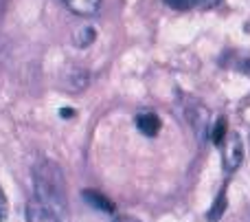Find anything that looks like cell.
<instances>
[{
    "instance_id": "cell-1",
    "label": "cell",
    "mask_w": 250,
    "mask_h": 222,
    "mask_svg": "<svg viewBox=\"0 0 250 222\" xmlns=\"http://www.w3.org/2000/svg\"><path fill=\"white\" fill-rule=\"evenodd\" d=\"M33 185L35 198L44 209L60 218L66 211V183L62 170L51 161H42L33 167Z\"/></svg>"
},
{
    "instance_id": "cell-2",
    "label": "cell",
    "mask_w": 250,
    "mask_h": 222,
    "mask_svg": "<svg viewBox=\"0 0 250 222\" xmlns=\"http://www.w3.org/2000/svg\"><path fill=\"white\" fill-rule=\"evenodd\" d=\"M224 170L235 172L244 161V143H242V136L239 134H229V139L224 141Z\"/></svg>"
},
{
    "instance_id": "cell-3",
    "label": "cell",
    "mask_w": 250,
    "mask_h": 222,
    "mask_svg": "<svg viewBox=\"0 0 250 222\" xmlns=\"http://www.w3.org/2000/svg\"><path fill=\"white\" fill-rule=\"evenodd\" d=\"M187 119H189V123L193 126L195 134H198L200 141L207 139V123H208V110L204 108V106L195 104L193 108L187 112Z\"/></svg>"
},
{
    "instance_id": "cell-4",
    "label": "cell",
    "mask_w": 250,
    "mask_h": 222,
    "mask_svg": "<svg viewBox=\"0 0 250 222\" xmlns=\"http://www.w3.org/2000/svg\"><path fill=\"white\" fill-rule=\"evenodd\" d=\"M26 222H60V218L33 200L26 205Z\"/></svg>"
},
{
    "instance_id": "cell-5",
    "label": "cell",
    "mask_w": 250,
    "mask_h": 222,
    "mask_svg": "<svg viewBox=\"0 0 250 222\" xmlns=\"http://www.w3.org/2000/svg\"><path fill=\"white\" fill-rule=\"evenodd\" d=\"M136 126H138V130H141L143 134L156 136L158 134V130H160V119L156 117L154 112H143V114H138L136 117Z\"/></svg>"
},
{
    "instance_id": "cell-6",
    "label": "cell",
    "mask_w": 250,
    "mask_h": 222,
    "mask_svg": "<svg viewBox=\"0 0 250 222\" xmlns=\"http://www.w3.org/2000/svg\"><path fill=\"white\" fill-rule=\"evenodd\" d=\"M64 4L77 16H92L97 13L101 0H64Z\"/></svg>"
},
{
    "instance_id": "cell-7",
    "label": "cell",
    "mask_w": 250,
    "mask_h": 222,
    "mask_svg": "<svg viewBox=\"0 0 250 222\" xmlns=\"http://www.w3.org/2000/svg\"><path fill=\"white\" fill-rule=\"evenodd\" d=\"M83 198H86V202H90L95 209H101V211H108V214H112L114 211V205L108 200V198L104 196V194L99 192H92V189H86L83 192Z\"/></svg>"
},
{
    "instance_id": "cell-8",
    "label": "cell",
    "mask_w": 250,
    "mask_h": 222,
    "mask_svg": "<svg viewBox=\"0 0 250 222\" xmlns=\"http://www.w3.org/2000/svg\"><path fill=\"white\" fill-rule=\"evenodd\" d=\"M226 189H222L220 194H217V198H215V202H213V207H211V211H208V220L211 222H217L224 216V211H226Z\"/></svg>"
},
{
    "instance_id": "cell-9",
    "label": "cell",
    "mask_w": 250,
    "mask_h": 222,
    "mask_svg": "<svg viewBox=\"0 0 250 222\" xmlns=\"http://www.w3.org/2000/svg\"><path fill=\"white\" fill-rule=\"evenodd\" d=\"M224 136H226V119L220 117L215 123V128H213V134H211V141L215 145H222L224 143Z\"/></svg>"
},
{
    "instance_id": "cell-10",
    "label": "cell",
    "mask_w": 250,
    "mask_h": 222,
    "mask_svg": "<svg viewBox=\"0 0 250 222\" xmlns=\"http://www.w3.org/2000/svg\"><path fill=\"white\" fill-rule=\"evenodd\" d=\"M92 40H95V31L92 29H83V31H79L77 33V46H88V44L92 42Z\"/></svg>"
},
{
    "instance_id": "cell-11",
    "label": "cell",
    "mask_w": 250,
    "mask_h": 222,
    "mask_svg": "<svg viewBox=\"0 0 250 222\" xmlns=\"http://www.w3.org/2000/svg\"><path fill=\"white\" fill-rule=\"evenodd\" d=\"M165 2H167L169 7H173V9H191V7H195V0H165Z\"/></svg>"
},
{
    "instance_id": "cell-12",
    "label": "cell",
    "mask_w": 250,
    "mask_h": 222,
    "mask_svg": "<svg viewBox=\"0 0 250 222\" xmlns=\"http://www.w3.org/2000/svg\"><path fill=\"white\" fill-rule=\"evenodd\" d=\"M9 216V202H7V196H4L2 187H0V222H4Z\"/></svg>"
},
{
    "instance_id": "cell-13",
    "label": "cell",
    "mask_w": 250,
    "mask_h": 222,
    "mask_svg": "<svg viewBox=\"0 0 250 222\" xmlns=\"http://www.w3.org/2000/svg\"><path fill=\"white\" fill-rule=\"evenodd\" d=\"M222 0H195V7H207V9H211V7H217Z\"/></svg>"
},
{
    "instance_id": "cell-14",
    "label": "cell",
    "mask_w": 250,
    "mask_h": 222,
    "mask_svg": "<svg viewBox=\"0 0 250 222\" xmlns=\"http://www.w3.org/2000/svg\"><path fill=\"white\" fill-rule=\"evenodd\" d=\"M114 222H138V220L136 218H129V216H119Z\"/></svg>"
}]
</instances>
